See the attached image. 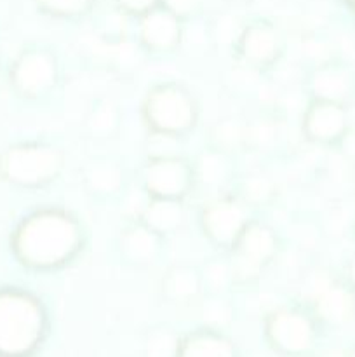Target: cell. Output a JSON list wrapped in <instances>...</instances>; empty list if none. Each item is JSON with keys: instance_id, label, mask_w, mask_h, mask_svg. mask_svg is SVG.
<instances>
[{"instance_id": "cell-1", "label": "cell", "mask_w": 355, "mask_h": 357, "mask_svg": "<svg viewBox=\"0 0 355 357\" xmlns=\"http://www.w3.org/2000/svg\"><path fill=\"white\" fill-rule=\"evenodd\" d=\"M86 243V227L72 211L47 206L19 220L10 236V251L21 267L52 272L75 261Z\"/></svg>"}, {"instance_id": "cell-2", "label": "cell", "mask_w": 355, "mask_h": 357, "mask_svg": "<svg viewBox=\"0 0 355 357\" xmlns=\"http://www.w3.org/2000/svg\"><path fill=\"white\" fill-rule=\"evenodd\" d=\"M49 314L38 296L23 288H0V357H30L44 344Z\"/></svg>"}, {"instance_id": "cell-3", "label": "cell", "mask_w": 355, "mask_h": 357, "mask_svg": "<svg viewBox=\"0 0 355 357\" xmlns=\"http://www.w3.org/2000/svg\"><path fill=\"white\" fill-rule=\"evenodd\" d=\"M61 146L45 139H26L0 152V180L23 190H37L58 181L65 169Z\"/></svg>"}, {"instance_id": "cell-4", "label": "cell", "mask_w": 355, "mask_h": 357, "mask_svg": "<svg viewBox=\"0 0 355 357\" xmlns=\"http://www.w3.org/2000/svg\"><path fill=\"white\" fill-rule=\"evenodd\" d=\"M139 112L148 131L167 132L180 138L194 132L200 117L195 94L178 80H162L150 86Z\"/></svg>"}, {"instance_id": "cell-5", "label": "cell", "mask_w": 355, "mask_h": 357, "mask_svg": "<svg viewBox=\"0 0 355 357\" xmlns=\"http://www.w3.org/2000/svg\"><path fill=\"white\" fill-rule=\"evenodd\" d=\"M282 251V239L275 227L254 216L232 250L228 251L233 284L237 288L254 286Z\"/></svg>"}, {"instance_id": "cell-6", "label": "cell", "mask_w": 355, "mask_h": 357, "mask_svg": "<svg viewBox=\"0 0 355 357\" xmlns=\"http://www.w3.org/2000/svg\"><path fill=\"white\" fill-rule=\"evenodd\" d=\"M61 61L49 45H26L10 61L7 82L24 101H42L61 82Z\"/></svg>"}, {"instance_id": "cell-7", "label": "cell", "mask_w": 355, "mask_h": 357, "mask_svg": "<svg viewBox=\"0 0 355 357\" xmlns=\"http://www.w3.org/2000/svg\"><path fill=\"white\" fill-rule=\"evenodd\" d=\"M319 326L308 307L281 305L265 316L263 335L277 354L305 357L317 347Z\"/></svg>"}, {"instance_id": "cell-8", "label": "cell", "mask_w": 355, "mask_h": 357, "mask_svg": "<svg viewBox=\"0 0 355 357\" xmlns=\"http://www.w3.org/2000/svg\"><path fill=\"white\" fill-rule=\"evenodd\" d=\"M254 218V209L235 192L212 195L200 206L197 215L198 229L204 239L219 253H228Z\"/></svg>"}, {"instance_id": "cell-9", "label": "cell", "mask_w": 355, "mask_h": 357, "mask_svg": "<svg viewBox=\"0 0 355 357\" xmlns=\"http://www.w3.org/2000/svg\"><path fill=\"white\" fill-rule=\"evenodd\" d=\"M285 52V38L274 23L265 20L244 24L233 40L235 58L254 72H268Z\"/></svg>"}, {"instance_id": "cell-10", "label": "cell", "mask_w": 355, "mask_h": 357, "mask_svg": "<svg viewBox=\"0 0 355 357\" xmlns=\"http://www.w3.org/2000/svg\"><path fill=\"white\" fill-rule=\"evenodd\" d=\"M138 183L148 197L184 201L195 190L194 164L187 155L145 159Z\"/></svg>"}, {"instance_id": "cell-11", "label": "cell", "mask_w": 355, "mask_h": 357, "mask_svg": "<svg viewBox=\"0 0 355 357\" xmlns=\"http://www.w3.org/2000/svg\"><path fill=\"white\" fill-rule=\"evenodd\" d=\"M164 246L166 239L148 229L141 220H125L115 239L118 260L134 271L155 267L162 258Z\"/></svg>"}, {"instance_id": "cell-12", "label": "cell", "mask_w": 355, "mask_h": 357, "mask_svg": "<svg viewBox=\"0 0 355 357\" xmlns=\"http://www.w3.org/2000/svg\"><path fill=\"white\" fill-rule=\"evenodd\" d=\"M183 20L174 16L166 7H153L139 16L136 38L146 54L164 58L171 56L181 47L183 42Z\"/></svg>"}, {"instance_id": "cell-13", "label": "cell", "mask_w": 355, "mask_h": 357, "mask_svg": "<svg viewBox=\"0 0 355 357\" xmlns=\"http://www.w3.org/2000/svg\"><path fill=\"white\" fill-rule=\"evenodd\" d=\"M308 100L331 101L347 107L355 96V73L340 59L317 63L305 79Z\"/></svg>"}, {"instance_id": "cell-14", "label": "cell", "mask_w": 355, "mask_h": 357, "mask_svg": "<svg viewBox=\"0 0 355 357\" xmlns=\"http://www.w3.org/2000/svg\"><path fill=\"white\" fill-rule=\"evenodd\" d=\"M308 309L320 324L345 326L355 317V288L347 279H326L310 295Z\"/></svg>"}, {"instance_id": "cell-15", "label": "cell", "mask_w": 355, "mask_h": 357, "mask_svg": "<svg viewBox=\"0 0 355 357\" xmlns=\"http://www.w3.org/2000/svg\"><path fill=\"white\" fill-rule=\"evenodd\" d=\"M350 128V119L345 105L331 101L308 100L301 117V131L315 145H338Z\"/></svg>"}, {"instance_id": "cell-16", "label": "cell", "mask_w": 355, "mask_h": 357, "mask_svg": "<svg viewBox=\"0 0 355 357\" xmlns=\"http://www.w3.org/2000/svg\"><path fill=\"white\" fill-rule=\"evenodd\" d=\"M82 187L96 201H115L129 187V176L122 160L110 155L93 157L80 173Z\"/></svg>"}, {"instance_id": "cell-17", "label": "cell", "mask_w": 355, "mask_h": 357, "mask_svg": "<svg viewBox=\"0 0 355 357\" xmlns=\"http://www.w3.org/2000/svg\"><path fill=\"white\" fill-rule=\"evenodd\" d=\"M195 173V188L202 187L212 195L226 192V187L232 185L237 178L235 155L207 145L191 160Z\"/></svg>"}, {"instance_id": "cell-18", "label": "cell", "mask_w": 355, "mask_h": 357, "mask_svg": "<svg viewBox=\"0 0 355 357\" xmlns=\"http://www.w3.org/2000/svg\"><path fill=\"white\" fill-rule=\"evenodd\" d=\"M159 289L162 298L174 305L200 302V298L204 296L200 268L198 265L190 264L169 265L160 278Z\"/></svg>"}, {"instance_id": "cell-19", "label": "cell", "mask_w": 355, "mask_h": 357, "mask_svg": "<svg viewBox=\"0 0 355 357\" xmlns=\"http://www.w3.org/2000/svg\"><path fill=\"white\" fill-rule=\"evenodd\" d=\"M138 220L167 241L184 229L188 211L183 199L148 197Z\"/></svg>"}, {"instance_id": "cell-20", "label": "cell", "mask_w": 355, "mask_h": 357, "mask_svg": "<svg viewBox=\"0 0 355 357\" xmlns=\"http://www.w3.org/2000/svg\"><path fill=\"white\" fill-rule=\"evenodd\" d=\"M176 357H240V352L225 330L200 326L181 337Z\"/></svg>"}, {"instance_id": "cell-21", "label": "cell", "mask_w": 355, "mask_h": 357, "mask_svg": "<svg viewBox=\"0 0 355 357\" xmlns=\"http://www.w3.org/2000/svg\"><path fill=\"white\" fill-rule=\"evenodd\" d=\"M122 114L117 105L110 100H96L84 117V131L90 139L113 138L120 129Z\"/></svg>"}, {"instance_id": "cell-22", "label": "cell", "mask_w": 355, "mask_h": 357, "mask_svg": "<svg viewBox=\"0 0 355 357\" xmlns=\"http://www.w3.org/2000/svg\"><path fill=\"white\" fill-rule=\"evenodd\" d=\"M198 268H200L204 295L230 296V293L235 289L232 267H230V260L226 253H219L218 251V255L207 258L204 264L198 265Z\"/></svg>"}, {"instance_id": "cell-23", "label": "cell", "mask_w": 355, "mask_h": 357, "mask_svg": "<svg viewBox=\"0 0 355 357\" xmlns=\"http://www.w3.org/2000/svg\"><path fill=\"white\" fill-rule=\"evenodd\" d=\"M235 194L256 211L261 206H267L275 197V183L263 174H249L237 180Z\"/></svg>"}, {"instance_id": "cell-24", "label": "cell", "mask_w": 355, "mask_h": 357, "mask_svg": "<svg viewBox=\"0 0 355 357\" xmlns=\"http://www.w3.org/2000/svg\"><path fill=\"white\" fill-rule=\"evenodd\" d=\"M211 136L212 138L209 145L218 146V149L225 150L232 155H235L239 150L249 145V128H247V124H240L233 119L218 122L212 129Z\"/></svg>"}, {"instance_id": "cell-25", "label": "cell", "mask_w": 355, "mask_h": 357, "mask_svg": "<svg viewBox=\"0 0 355 357\" xmlns=\"http://www.w3.org/2000/svg\"><path fill=\"white\" fill-rule=\"evenodd\" d=\"M181 337L166 324H159L148 330L145 338L146 357H176Z\"/></svg>"}, {"instance_id": "cell-26", "label": "cell", "mask_w": 355, "mask_h": 357, "mask_svg": "<svg viewBox=\"0 0 355 357\" xmlns=\"http://www.w3.org/2000/svg\"><path fill=\"white\" fill-rule=\"evenodd\" d=\"M200 309L202 317H204L202 326L223 330L225 324L233 317V307L230 305L228 296L204 295L200 298Z\"/></svg>"}, {"instance_id": "cell-27", "label": "cell", "mask_w": 355, "mask_h": 357, "mask_svg": "<svg viewBox=\"0 0 355 357\" xmlns=\"http://www.w3.org/2000/svg\"><path fill=\"white\" fill-rule=\"evenodd\" d=\"M183 139L180 136L167 135V132L148 131L145 139L146 159H159V157H174L184 155Z\"/></svg>"}, {"instance_id": "cell-28", "label": "cell", "mask_w": 355, "mask_h": 357, "mask_svg": "<svg viewBox=\"0 0 355 357\" xmlns=\"http://www.w3.org/2000/svg\"><path fill=\"white\" fill-rule=\"evenodd\" d=\"M42 10L51 16L73 17L86 13L93 0H37Z\"/></svg>"}, {"instance_id": "cell-29", "label": "cell", "mask_w": 355, "mask_h": 357, "mask_svg": "<svg viewBox=\"0 0 355 357\" xmlns=\"http://www.w3.org/2000/svg\"><path fill=\"white\" fill-rule=\"evenodd\" d=\"M162 2L164 7L180 20L191 17L198 10V6H200V0H162Z\"/></svg>"}, {"instance_id": "cell-30", "label": "cell", "mask_w": 355, "mask_h": 357, "mask_svg": "<svg viewBox=\"0 0 355 357\" xmlns=\"http://www.w3.org/2000/svg\"><path fill=\"white\" fill-rule=\"evenodd\" d=\"M157 2L159 0H117L120 10L127 14H134V16H143L145 13L152 10L153 7H157Z\"/></svg>"}, {"instance_id": "cell-31", "label": "cell", "mask_w": 355, "mask_h": 357, "mask_svg": "<svg viewBox=\"0 0 355 357\" xmlns=\"http://www.w3.org/2000/svg\"><path fill=\"white\" fill-rule=\"evenodd\" d=\"M338 146H340L341 152H343L348 159L355 162V128L354 126L348 128V131L345 132V136L341 138V142L338 143Z\"/></svg>"}, {"instance_id": "cell-32", "label": "cell", "mask_w": 355, "mask_h": 357, "mask_svg": "<svg viewBox=\"0 0 355 357\" xmlns=\"http://www.w3.org/2000/svg\"><path fill=\"white\" fill-rule=\"evenodd\" d=\"M347 281L350 282V284L355 288V255H354V257H352L350 264H348V268H347Z\"/></svg>"}, {"instance_id": "cell-33", "label": "cell", "mask_w": 355, "mask_h": 357, "mask_svg": "<svg viewBox=\"0 0 355 357\" xmlns=\"http://www.w3.org/2000/svg\"><path fill=\"white\" fill-rule=\"evenodd\" d=\"M343 357H355V347H354V349H350V351H348L347 354H345Z\"/></svg>"}, {"instance_id": "cell-34", "label": "cell", "mask_w": 355, "mask_h": 357, "mask_svg": "<svg viewBox=\"0 0 355 357\" xmlns=\"http://www.w3.org/2000/svg\"><path fill=\"white\" fill-rule=\"evenodd\" d=\"M348 2H350L352 9H354V13H355V0H348Z\"/></svg>"}, {"instance_id": "cell-35", "label": "cell", "mask_w": 355, "mask_h": 357, "mask_svg": "<svg viewBox=\"0 0 355 357\" xmlns=\"http://www.w3.org/2000/svg\"><path fill=\"white\" fill-rule=\"evenodd\" d=\"M0 75H2V59H0Z\"/></svg>"}]
</instances>
